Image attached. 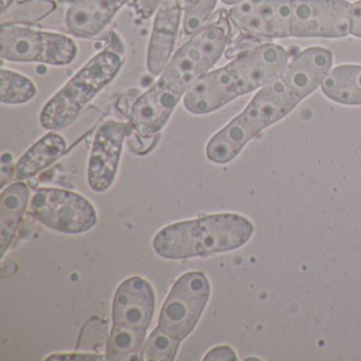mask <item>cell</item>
Returning a JSON list of instances; mask_svg holds the SVG:
<instances>
[{"label":"cell","instance_id":"cell-30","mask_svg":"<svg viewBox=\"0 0 361 361\" xmlns=\"http://www.w3.org/2000/svg\"><path fill=\"white\" fill-rule=\"evenodd\" d=\"M103 360L104 357L101 356V355H75V354H69V355H54V356L49 357L47 358V360Z\"/></svg>","mask_w":361,"mask_h":361},{"label":"cell","instance_id":"cell-18","mask_svg":"<svg viewBox=\"0 0 361 361\" xmlns=\"http://www.w3.org/2000/svg\"><path fill=\"white\" fill-rule=\"evenodd\" d=\"M66 149V140L60 134L50 133L46 135L18 160L16 177L20 180L32 178L64 155Z\"/></svg>","mask_w":361,"mask_h":361},{"label":"cell","instance_id":"cell-23","mask_svg":"<svg viewBox=\"0 0 361 361\" xmlns=\"http://www.w3.org/2000/svg\"><path fill=\"white\" fill-rule=\"evenodd\" d=\"M0 77V101L5 104H23L32 100L37 94L35 84L20 73L1 68Z\"/></svg>","mask_w":361,"mask_h":361},{"label":"cell","instance_id":"cell-29","mask_svg":"<svg viewBox=\"0 0 361 361\" xmlns=\"http://www.w3.org/2000/svg\"><path fill=\"white\" fill-rule=\"evenodd\" d=\"M353 37L361 39V0L350 7V31Z\"/></svg>","mask_w":361,"mask_h":361},{"label":"cell","instance_id":"cell-16","mask_svg":"<svg viewBox=\"0 0 361 361\" xmlns=\"http://www.w3.org/2000/svg\"><path fill=\"white\" fill-rule=\"evenodd\" d=\"M130 1L133 0H75L65 14L67 28L80 39H94Z\"/></svg>","mask_w":361,"mask_h":361},{"label":"cell","instance_id":"cell-8","mask_svg":"<svg viewBox=\"0 0 361 361\" xmlns=\"http://www.w3.org/2000/svg\"><path fill=\"white\" fill-rule=\"evenodd\" d=\"M350 5L346 0H293L291 37L340 39L350 35Z\"/></svg>","mask_w":361,"mask_h":361},{"label":"cell","instance_id":"cell-28","mask_svg":"<svg viewBox=\"0 0 361 361\" xmlns=\"http://www.w3.org/2000/svg\"><path fill=\"white\" fill-rule=\"evenodd\" d=\"M204 360L236 361L235 352L230 346L221 345L211 350L204 357Z\"/></svg>","mask_w":361,"mask_h":361},{"label":"cell","instance_id":"cell-15","mask_svg":"<svg viewBox=\"0 0 361 361\" xmlns=\"http://www.w3.org/2000/svg\"><path fill=\"white\" fill-rule=\"evenodd\" d=\"M331 65V51L321 47L308 48L288 62L280 79L302 100L322 84Z\"/></svg>","mask_w":361,"mask_h":361},{"label":"cell","instance_id":"cell-6","mask_svg":"<svg viewBox=\"0 0 361 361\" xmlns=\"http://www.w3.org/2000/svg\"><path fill=\"white\" fill-rule=\"evenodd\" d=\"M210 295V283L200 271L181 276L160 312L158 327L174 339H185L197 324Z\"/></svg>","mask_w":361,"mask_h":361},{"label":"cell","instance_id":"cell-31","mask_svg":"<svg viewBox=\"0 0 361 361\" xmlns=\"http://www.w3.org/2000/svg\"><path fill=\"white\" fill-rule=\"evenodd\" d=\"M16 1L18 0H0V12L4 13V12L7 11Z\"/></svg>","mask_w":361,"mask_h":361},{"label":"cell","instance_id":"cell-9","mask_svg":"<svg viewBox=\"0 0 361 361\" xmlns=\"http://www.w3.org/2000/svg\"><path fill=\"white\" fill-rule=\"evenodd\" d=\"M232 24L250 37H291L293 0H246L229 10Z\"/></svg>","mask_w":361,"mask_h":361},{"label":"cell","instance_id":"cell-21","mask_svg":"<svg viewBox=\"0 0 361 361\" xmlns=\"http://www.w3.org/2000/svg\"><path fill=\"white\" fill-rule=\"evenodd\" d=\"M145 329L113 324L106 345L107 360H142Z\"/></svg>","mask_w":361,"mask_h":361},{"label":"cell","instance_id":"cell-14","mask_svg":"<svg viewBox=\"0 0 361 361\" xmlns=\"http://www.w3.org/2000/svg\"><path fill=\"white\" fill-rule=\"evenodd\" d=\"M155 310V293L145 279L133 276L116 291L113 303L114 324L147 331Z\"/></svg>","mask_w":361,"mask_h":361},{"label":"cell","instance_id":"cell-19","mask_svg":"<svg viewBox=\"0 0 361 361\" xmlns=\"http://www.w3.org/2000/svg\"><path fill=\"white\" fill-rule=\"evenodd\" d=\"M26 183H16L4 190L0 197V253L5 255L27 208Z\"/></svg>","mask_w":361,"mask_h":361},{"label":"cell","instance_id":"cell-7","mask_svg":"<svg viewBox=\"0 0 361 361\" xmlns=\"http://www.w3.org/2000/svg\"><path fill=\"white\" fill-rule=\"evenodd\" d=\"M30 208L37 221L64 233H83L97 223L94 206L83 196L67 190H39L31 200Z\"/></svg>","mask_w":361,"mask_h":361},{"label":"cell","instance_id":"cell-20","mask_svg":"<svg viewBox=\"0 0 361 361\" xmlns=\"http://www.w3.org/2000/svg\"><path fill=\"white\" fill-rule=\"evenodd\" d=\"M323 94L334 102L361 104V66L342 65L329 71L321 84Z\"/></svg>","mask_w":361,"mask_h":361},{"label":"cell","instance_id":"cell-22","mask_svg":"<svg viewBox=\"0 0 361 361\" xmlns=\"http://www.w3.org/2000/svg\"><path fill=\"white\" fill-rule=\"evenodd\" d=\"M56 9L54 0H25L16 1L1 13V24H35L43 20Z\"/></svg>","mask_w":361,"mask_h":361},{"label":"cell","instance_id":"cell-1","mask_svg":"<svg viewBox=\"0 0 361 361\" xmlns=\"http://www.w3.org/2000/svg\"><path fill=\"white\" fill-rule=\"evenodd\" d=\"M253 231L252 223L242 215H208L166 226L156 234L153 248L164 259L207 257L244 246Z\"/></svg>","mask_w":361,"mask_h":361},{"label":"cell","instance_id":"cell-4","mask_svg":"<svg viewBox=\"0 0 361 361\" xmlns=\"http://www.w3.org/2000/svg\"><path fill=\"white\" fill-rule=\"evenodd\" d=\"M229 13L219 10L173 54L158 81L175 94L185 96L223 56L231 33Z\"/></svg>","mask_w":361,"mask_h":361},{"label":"cell","instance_id":"cell-13","mask_svg":"<svg viewBox=\"0 0 361 361\" xmlns=\"http://www.w3.org/2000/svg\"><path fill=\"white\" fill-rule=\"evenodd\" d=\"M181 98L157 80L133 102L128 113L130 126L145 136L157 134L168 123Z\"/></svg>","mask_w":361,"mask_h":361},{"label":"cell","instance_id":"cell-2","mask_svg":"<svg viewBox=\"0 0 361 361\" xmlns=\"http://www.w3.org/2000/svg\"><path fill=\"white\" fill-rule=\"evenodd\" d=\"M300 101L280 78L264 86L242 114L209 140L207 157L217 164L232 161L251 139L288 115Z\"/></svg>","mask_w":361,"mask_h":361},{"label":"cell","instance_id":"cell-24","mask_svg":"<svg viewBox=\"0 0 361 361\" xmlns=\"http://www.w3.org/2000/svg\"><path fill=\"white\" fill-rule=\"evenodd\" d=\"M179 340L169 336L157 327L143 345L142 360L172 361L178 350Z\"/></svg>","mask_w":361,"mask_h":361},{"label":"cell","instance_id":"cell-11","mask_svg":"<svg viewBox=\"0 0 361 361\" xmlns=\"http://www.w3.org/2000/svg\"><path fill=\"white\" fill-rule=\"evenodd\" d=\"M130 130V122L109 120L97 130L87 171L88 183L94 192L102 193L113 185Z\"/></svg>","mask_w":361,"mask_h":361},{"label":"cell","instance_id":"cell-3","mask_svg":"<svg viewBox=\"0 0 361 361\" xmlns=\"http://www.w3.org/2000/svg\"><path fill=\"white\" fill-rule=\"evenodd\" d=\"M118 39L115 35L109 47L92 56L47 101L39 116L45 130L66 128L117 77L124 62L123 49L114 47Z\"/></svg>","mask_w":361,"mask_h":361},{"label":"cell","instance_id":"cell-5","mask_svg":"<svg viewBox=\"0 0 361 361\" xmlns=\"http://www.w3.org/2000/svg\"><path fill=\"white\" fill-rule=\"evenodd\" d=\"M78 46L67 35L37 30L24 25L1 24L0 56L18 63L65 66L75 61Z\"/></svg>","mask_w":361,"mask_h":361},{"label":"cell","instance_id":"cell-17","mask_svg":"<svg viewBox=\"0 0 361 361\" xmlns=\"http://www.w3.org/2000/svg\"><path fill=\"white\" fill-rule=\"evenodd\" d=\"M233 81L225 67L209 71L183 96V106L194 115L213 113L238 98Z\"/></svg>","mask_w":361,"mask_h":361},{"label":"cell","instance_id":"cell-27","mask_svg":"<svg viewBox=\"0 0 361 361\" xmlns=\"http://www.w3.org/2000/svg\"><path fill=\"white\" fill-rule=\"evenodd\" d=\"M160 0H133L135 13L141 20H149L157 11Z\"/></svg>","mask_w":361,"mask_h":361},{"label":"cell","instance_id":"cell-32","mask_svg":"<svg viewBox=\"0 0 361 361\" xmlns=\"http://www.w3.org/2000/svg\"><path fill=\"white\" fill-rule=\"evenodd\" d=\"M221 3L225 4L227 6H233L238 5V4L243 3V1H246V0H221Z\"/></svg>","mask_w":361,"mask_h":361},{"label":"cell","instance_id":"cell-12","mask_svg":"<svg viewBox=\"0 0 361 361\" xmlns=\"http://www.w3.org/2000/svg\"><path fill=\"white\" fill-rule=\"evenodd\" d=\"M183 18V0H160L147 52V71L153 77H159L172 58Z\"/></svg>","mask_w":361,"mask_h":361},{"label":"cell","instance_id":"cell-25","mask_svg":"<svg viewBox=\"0 0 361 361\" xmlns=\"http://www.w3.org/2000/svg\"><path fill=\"white\" fill-rule=\"evenodd\" d=\"M217 0H183V30L188 37L210 20Z\"/></svg>","mask_w":361,"mask_h":361},{"label":"cell","instance_id":"cell-10","mask_svg":"<svg viewBox=\"0 0 361 361\" xmlns=\"http://www.w3.org/2000/svg\"><path fill=\"white\" fill-rule=\"evenodd\" d=\"M288 62L289 54L284 48L265 44L240 54L224 67L238 96H244L279 79Z\"/></svg>","mask_w":361,"mask_h":361},{"label":"cell","instance_id":"cell-26","mask_svg":"<svg viewBox=\"0 0 361 361\" xmlns=\"http://www.w3.org/2000/svg\"><path fill=\"white\" fill-rule=\"evenodd\" d=\"M126 138H128V147L135 154L145 155L155 147L159 137L157 134L152 135V136H145V135L139 134L130 126V130Z\"/></svg>","mask_w":361,"mask_h":361}]
</instances>
